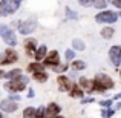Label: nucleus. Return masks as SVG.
Masks as SVG:
<instances>
[{
    "mask_svg": "<svg viewBox=\"0 0 121 118\" xmlns=\"http://www.w3.org/2000/svg\"><path fill=\"white\" fill-rule=\"evenodd\" d=\"M22 0H0V17L11 15L20 8Z\"/></svg>",
    "mask_w": 121,
    "mask_h": 118,
    "instance_id": "obj_1",
    "label": "nucleus"
},
{
    "mask_svg": "<svg viewBox=\"0 0 121 118\" xmlns=\"http://www.w3.org/2000/svg\"><path fill=\"white\" fill-rule=\"evenodd\" d=\"M26 83H28V77L25 75H20L18 78H14V80H9L3 87L6 89L8 92H22L25 87H26Z\"/></svg>",
    "mask_w": 121,
    "mask_h": 118,
    "instance_id": "obj_2",
    "label": "nucleus"
},
{
    "mask_svg": "<svg viewBox=\"0 0 121 118\" xmlns=\"http://www.w3.org/2000/svg\"><path fill=\"white\" fill-rule=\"evenodd\" d=\"M112 87H113V81L107 75L100 74L94 78V89H97V91L103 92V91H107V89H112Z\"/></svg>",
    "mask_w": 121,
    "mask_h": 118,
    "instance_id": "obj_3",
    "label": "nucleus"
},
{
    "mask_svg": "<svg viewBox=\"0 0 121 118\" xmlns=\"http://www.w3.org/2000/svg\"><path fill=\"white\" fill-rule=\"evenodd\" d=\"M0 37H2L3 41H5L6 44H9V46H15V43H17L14 31H12L8 25H0Z\"/></svg>",
    "mask_w": 121,
    "mask_h": 118,
    "instance_id": "obj_4",
    "label": "nucleus"
},
{
    "mask_svg": "<svg viewBox=\"0 0 121 118\" xmlns=\"http://www.w3.org/2000/svg\"><path fill=\"white\" fill-rule=\"evenodd\" d=\"M95 20L98 23H115L118 20V14H115L113 11H103L100 14H97Z\"/></svg>",
    "mask_w": 121,
    "mask_h": 118,
    "instance_id": "obj_5",
    "label": "nucleus"
},
{
    "mask_svg": "<svg viewBox=\"0 0 121 118\" xmlns=\"http://www.w3.org/2000/svg\"><path fill=\"white\" fill-rule=\"evenodd\" d=\"M35 29V22L34 20H28V22H18V31L23 35H28Z\"/></svg>",
    "mask_w": 121,
    "mask_h": 118,
    "instance_id": "obj_6",
    "label": "nucleus"
},
{
    "mask_svg": "<svg viewBox=\"0 0 121 118\" xmlns=\"http://www.w3.org/2000/svg\"><path fill=\"white\" fill-rule=\"evenodd\" d=\"M60 63V55H58V52L57 51H51L49 54H48L46 57H44V61H43V65L44 66H57Z\"/></svg>",
    "mask_w": 121,
    "mask_h": 118,
    "instance_id": "obj_7",
    "label": "nucleus"
},
{
    "mask_svg": "<svg viewBox=\"0 0 121 118\" xmlns=\"http://www.w3.org/2000/svg\"><path fill=\"white\" fill-rule=\"evenodd\" d=\"M0 109H2L3 112H8V114L15 112V110H17V103L12 101L11 98H8V100H2V101H0Z\"/></svg>",
    "mask_w": 121,
    "mask_h": 118,
    "instance_id": "obj_8",
    "label": "nucleus"
},
{
    "mask_svg": "<svg viewBox=\"0 0 121 118\" xmlns=\"http://www.w3.org/2000/svg\"><path fill=\"white\" fill-rule=\"evenodd\" d=\"M109 57L115 66H120L121 63V46H112L109 51Z\"/></svg>",
    "mask_w": 121,
    "mask_h": 118,
    "instance_id": "obj_9",
    "label": "nucleus"
},
{
    "mask_svg": "<svg viewBox=\"0 0 121 118\" xmlns=\"http://www.w3.org/2000/svg\"><path fill=\"white\" fill-rule=\"evenodd\" d=\"M18 58L17 52H15L14 49H6L5 54H3V61L2 65H12V63H15Z\"/></svg>",
    "mask_w": 121,
    "mask_h": 118,
    "instance_id": "obj_10",
    "label": "nucleus"
},
{
    "mask_svg": "<svg viewBox=\"0 0 121 118\" xmlns=\"http://www.w3.org/2000/svg\"><path fill=\"white\" fill-rule=\"evenodd\" d=\"M60 112V106L57 103L48 104V107L44 109V118H55Z\"/></svg>",
    "mask_w": 121,
    "mask_h": 118,
    "instance_id": "obj_11",
    "label": "nucleus"
},
{
    "mask_svg": "<svg viewBox=\"0 0 121 118\" xmlns=\"http://www.w3.org/2000/svg\"><path fill=\"white\" fill-rule=\"evenodd\" d=\"M57 83H58V89H60L61 92H65V91H71V87H72L71 80L66 77V75H60V77L57 78Z\"/></svg>",
    "mask_w": 121,
    "mask_h": 118,
    "instance_id": "obj_12",
    "label": "nucleus"
},
{
    "mask_svg": "<svg viewBox=\"0 0 121 118\" xmlns=\"http://www.w3.org/2000/svg\"><path fill=\"white\" fill-rule=\"evenodd\" d=\"M25 49H26L28 55H34L35 51H37V41H35V39H26V41H25Z\"/></svg>",
    "mask_w": 121,
    "mask_h": 118,
    "instance_id": "obj_13",
    "label": "nucleus"
},
{
    "mask_svg": "<svg viewBox=\"0 0 121 118\" xmlns=\"http://www.w3.org/2000/svg\"><path fill=\"white\" fill-rule=\"evenodd\" d=\"M46 46H40V48H37V51H35V54H34V57H35V60L37 61H40V60H43L44 57H46Z\"/></svg>",
    "mask_w": 121,
    "mask_h": 118,
    "instance_id": "obj_14",
    "label": "nucleus"
},
{
    "mask_svg": "<svg viewBox=\"0 0 121 118\" xmlns=\"http://www.w3.org/2000/svg\"><path fill=\"white\" fill-rule=\"evenodd\" d=\"M69 92H71V97H74V98H83V95H84L83 89H80L78 86H72Z\"/></svg>",
    "mask_w": 121,
    "mask_h": 118,
    "instance_id": "obj_15",
    "label": "nucleus"
},
{
    "mask_svg": "<svg viewBox=\"0 0 121 118\" xmlns=\"http://www.w3.org/2000/svg\"><path fill=\"white\" fill-rule=\"evenodd\" d=\"M20 75H22V71H20V69H12V71L6 72L3 77H6L8 80H14V78H18Z\"/></svg>",
    "mask_w": 121,
    "mask_h": 118,
    "instance_id": "obj_16",
    "label": "nucleus"
},
{
    "mask_svg": "<svg viewBox=\"0 0 121 118\" xmlns=\"http://www.w3.org/2000/svg\"><path fill=\"white\" fill-rule=\"evenodd\" d=\"M34 80H37L39 83H44L48 80V74L44 71H39V72H34Z\"/></svg>",
    "mask_w": 121,
    "mask_h": 118,
    "instance_id": "obj_17",
    "label": "nucleus"
},
{
    "mask_svg": "<svg viewBox=\"0 0 121 118\" xmlns=\"http://www.w3.org/2000/svg\"><path fill=\"white\" fill-rule=\"evenodd\" d=\"M43 68H44V65L43 63H31L29 66H28V71L29 72H39V71H43Z\"/></svg>",
    "mask_w": 121,
    "mask_h": 118,
    "instance_id": "obj_18",
    "label": "nucleus"
},
{
    "mask_svg": "<svg viewBox=\"0 0 121 118\" xmlns=\"http://www.w3.org/2000/svg\"><path fill=\"white\" fill-rule=\"evenodd\" d=\"M80 86L81 87H87L89 91H94V81H89L87 78H80Z\"/></svg>",
    "mask_w": 121,
    "mask_h": 118,
    "instance_id": "obj_19",
    "label": "nucleus"
},
{
    "mask_svg": "<svg viewBox=\"0 0 121 118\" xmlns=\"http://www.w3.org/2000/svg\"><path fill=\"white\" fill-rule=\"evenodd\" d=\"M72 46H74V49L75 51H84V43H83L81 40H78V39H74L72 40Z\"/></svg>",
    "mask_w": 121,
    "mask_h": 118,
    "instance_id": "obj_20",
    "label": "nucleus"
},
{
    "mask_svg": "<svg viewBox=\"0 0 121 118\" xmlns=\"http://www.w3.org/2000/svg\"><path fill=\"white\" fill-rule=\"evenodd\" d=\"M34 114H35L34 107H26L23 110V118H34Z\"/></svg>",
    "mask_w": 121,
    "mask_h": 118,
    "instance_id": "obj_21",
    "label": "nucleus"
},
{
    "mask_svg": "<svg viewBox=\"0 0 121 118\" xmlns=\"http://www.w3.org/2000/svg\"><path fill=\"white\" fill-rule=\"evenodd\" d=\"M101 35H103L104 39H112V35H113V29H112V28H104V29L101 31Z\"/></svg>",
    "mask_w": 121,
    "mask_h": 118,
    "instance_id": "obj_22",
    "label": "nucleus"
},
{
    "mask_svg": "<svg viewBox=\"0 0 121 118\" xmlns=\"http://www.w3.org/2000/svg\"><path fill=\"white\" fill-rule=\"evenodd\" d=\"M72 68L77 69V71H80V69H84L86 68V65H84V61H81V60H75V61L72 63Z\"/></svg>",
    "mask_w": 121,
    "mask_h": 118,
    "instance_id": "obj_23",
    "label": "nucleus"
},
{
    "mask_svg": "<svg viewBox=\"0 0 121 118\" xmlns=\"http://www.w3.org/2000/svg\"><path fill=\"white\" fill-rule=\"evenodd\" d=\"M34 118H44V107H43V106H40L39 109H35Z\"/></svg>",
    "mask_w": 121,
    "mask_h": 118,
    "instance_id": "obj_24",
    "label": "nucleus"
},
{
    "mask_svg": "<svg viewBox=\"0 0 121 118\" xmlns=\"http://www.w3.org/2000/svg\"><path fill=\"white\" fill-rule=\"evenodd\" d=\"M112 115H113V109H109V107H107V109L101 110V117L103 118H110Z\"/></svg>",
    "mask_w": 121,
    "mask_h": 118,
    "instance_id": "obj_25",
    "label": "nucleus"
},
{
    "mask_svg": "<svg viewBox=\"0 0 121 118\" xmlns=\"http://www.w3.org/2000/svg\"><path fill=\"white\" fill-rule=\"evenodd\" d=\"M52 69L55 72H63V71L68 69V65H57V66H52Z\"/></svg>",
    "mask_w": 121,
    "mask_h": 118,
    "instance_id": "obj_26",
    "label": "nucleus"
},
{
    "mask_svg": "<svg viewBox=\"0 0 121 118\" xmlns=\"http://www.w3.org/2000/svg\"><path fill=\"white\" fill-rule=\"evenodd\" d=\"M106 0H95V2H94V5H95V8H104V6H106Z\"/></svg>",
    "mask_w": 121,
    "mask_h": 118,
    "instance_id": "obj_27",
    "label": "nucleus"
},
{
    "mask_svg": "<svg viewBox=\"0 0 121 118\" xmlns=\"http://www.w3.org/2000/svg\"><path fill=\"white\" fill-rule=\"evenodd\" d=\"M74 57H75V52H74V51H71V49L66 51V60H69V61H71V60H74Z\"/></svg>",
    "mask_w": 121,
    "mask_h": 118,
    "instance_id": "obj_28",
    "label": "nucleus"
},
{
    "mask_svg": "<svg viewBox=\"0 0 121 118\" xmlns=\"http://www.w3.org/2000/svg\"><path fill=\"white\" fill-rule=\"evenodd\" d=\"M66 14H68L69 18H77V12L72 11V9H69V8H66Z\"/></svg>",
    "mask_w": 121,
    "mask_h": 118,
    "instance_id": "obj_29",
    "label": "nucleus"
},
{
    "mask_svg": "<svg viewBox=\"0 0 121 118\" xmlns=\"http://www.w3.org/2000/svg\"><path fill=\"white\" fill-rule=\"evenodd\" d=\"M110 104H112V100H103L101 101V106L103 107H109Z\"/></svg>",
    "mask_w": 121,
    "mask_h": 118,
    "instance_id": "obj_30",
    "label": "nucleus"
},
{
    "mask_svg": "<svg viewBox=\"0 0 121 118\" xmlns=\"http://www.w3.org/2000/svg\"><path fill=\"white\" fill-rule=\"evenodd\" d=\"M78 2H80V5H81V6H87V5H91L94 0H78Z\"/></svg>",
    "mask_w": 121,
    "mask_h": 118,
    "instance_id": "obj_31",
    "label": "nucleus"
},
{
    "mask_svg": "<svg viewBox=\"0 0 121 118\" xmlns=\"http://www.w3.org/2000/svg\"><path fill=\"white\" fill-rule=\"evenodd\" d=\"M112 3H113V5L117 6V8H120V9H121V0H113Z\"/></svg>",
    "mask_w": 121,
    "mask_h": 118,
    "instance_id": "obj_32",
    "label": "nucleus"
},
{
    "mask_svg": "<svg viewBox=\"0 0 121 118\" xmlns=\"http://www.w3.org/2000/svg\"><path fill=\"white\" fill-rule=\"evenodd\" d=\"M9 98H11L12 101H18V100H20V97H18V95H11Z\"/></svg>",
    "mask_w": 121,
    "mask_h": 118,
    "instance_id": "obj_33",
    "label": "nucleus"
},
{
    "mask_svg": "<svg viewBox=\"0 0 121 118\" xmlns=\"http://www.w3.org/2000/svg\"><path fill=\"white\" fill-rule=\"evenodd\" d=\"M94 101V98H86V100H81V103L84 104V103H92Z\"/></svg>",
    "mask_w": 121,
    "mask_h": 118,
    "instance_id": "obj_34",
    "label": "nucleus"
},
{
    "mask_svg": "<svg viewBox=\"0 0 121 118\" xmlns=\"http://www.w3.org/2000/svg\"><path fill=\"white\" fill-rule=\"evenodd\" d=\"M115 100H121V94H118V95H115Z\"/></svg>",
    "mask_w": 121,
    "mask_h": 118,
    "instance_id": "obj_35",
    "label": "nucleus"
},
{
    "mask_svg": "<svg viewBox=\"0 0 121 118\" xmlns=\"http://www.w3.org/2000/svg\"><path fill=\"white\" fill-rule=\"evenodd\" d=\"M2 61H3V54H0V65H2Z\"/></svg>",
    "mask_w": 121,
    "mask_h": 118,
    "instance_id": "obj_36",
    "label": "nucleus"
},
{
    "mask_svg": "<svg viewBox=\"0 0 121 118\" xmlns=\"http://www.w3.org/2000/svg\"><path fill=\"white\" fill-rule=\"evenodd\" d=\"M3 75H5V72H3V71H0V78H2Z\"/></svg>",
    "mask_w": 121,
    "mask_h": 118,
    "instance_id": "obj_37",
    "label": "nucleus"
},
{
    "mask_svg": "<svg viewBox=\"0 0 121 118\" xmlns=\"http://www.w3.org/2000/svg\"><path fill=\"white\" fill-rule=\"evenodd\" d=\"M55 118H65V117H58V115H57V117H55Z\"/></svg>",
    "mask_w": 121,
    "mask_h": 118,
    "instance_id": "obj_38",
    "label": "nucleus"
},
{
    "mask_svg": "<svg viewBox=\"0 0 121 118\" xmlns=\"http://www.w3.org/2000/svg\"><path fill=\"white\" fill-rule=\"evenodd\" d=\"M0 118H2V114H0Z\"/></svg>",
    "mask_w": 121,
    "mask_h": 118,
    "instance_id": "obj_39",
    "label": "nucleus"
}]
</instances>
